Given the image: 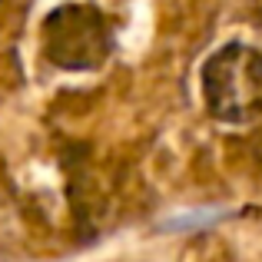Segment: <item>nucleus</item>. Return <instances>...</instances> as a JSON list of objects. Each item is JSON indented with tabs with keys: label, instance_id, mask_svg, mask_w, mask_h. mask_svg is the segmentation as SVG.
I'll use <instances>...</instances> for the list:
<instances>
[{
	"label": "nucleus",
	"instance_id": "nucleus-1",
	"mask_svg": "<svg viewBox=\"0 0 262 262\" xmlns=\"http://www.w3.org/2000/svg\"><path fill=\"white\" fill-rule=\"evenodd\" d=\"M203 100L223 123H249L262 113V53L226 43L203 63Z\"/></svg>",
	"mask_w": 262,
	"mask_h": 262
},
{
	"label": "nucleus",
	"instance_id": "nucleus-2",
	"mask_svg": "<svg viewBox=\"0 0 262 262\" xmlns=\"http://www.w3.org/2000/svg\"><path fill=\"white\" fill-rule=\"evenodd\" d=\"M47 53L63 70H90L110 53V30L100 13L63 7L47 20Z\"/></svg>",
	"mask_w": 262,
	"mask_h": 262
}]
</instances>
